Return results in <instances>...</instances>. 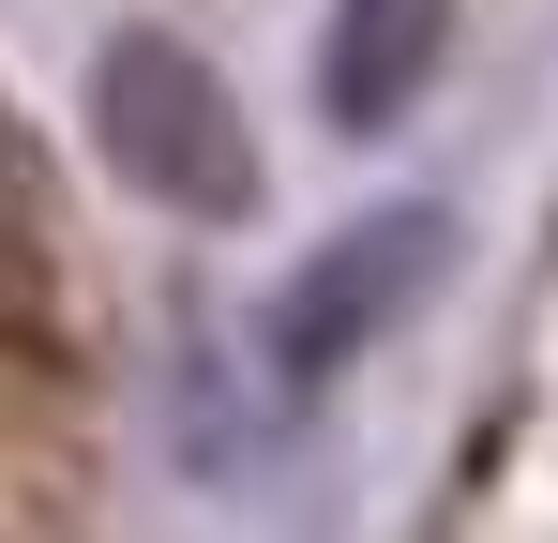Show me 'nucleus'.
<instances>
[{
	"mask_svg": "<svg viewBox=\"0 0 558 543\" xmlns=\"http://www.w3.org/2000/svg\"><path fill=\"white\" fill-rule=\"evenodd\" d=\"M92 152L151 212H196V227H242L257 212V136H242L227 76L196 61L182 31H106L92 46Z\"/></svg>",
	"mask_w": 558,
	"mask_h": 543,
	"instance_id": "obj_1",
	"label": "nucleus"
},
{
	"mask_svg": "<svg viewBox=\"0 0 558 543\" xmlns=\"http://www.w3.org/2000/svg\"><path fill=\"white\" fill-rule=\"evenodd\" d=\"M438 272H453V212H438V196H392V212H363V227H332L317 257L287 272V302H272V377L287 393L348 377Z\"/></svg>",
	"mask_w": 558,
	"mask_h": 543,
	"instance_id": "obj_2",
	"label": "nucleus"
},
{
	"mask_svg": "<svg viewBox=\"0 0 558 543\" xmlns=\"http://www.w3.org/2000/svg\"><path fill=\"white\" fill-rule=\"evenodd\" d=\"M438 61H453V0H332V31H317V106H332V136H392Z\"/></svg>",
	"mask_w": 558,
	"mask_h": 543,
	"instance_id": "obj_3",
	"label": "nucleus"
}]
</instances>
